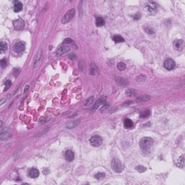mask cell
<instances>
[{
	"label": "cell",
	"mask_w": 185,
	"mask_h": 185,
	"mask_svg": "<svg viewBox=\"0 0 185 185\" xmlns=\"http://www.w3.org/2000/svg\"><path fill=\"white\" fill-rule=\"evenodd\" d=\"M152 145H153V140L148 137L142 138L141 140L140 141V147L143 152L146 154L151 152Z\"/></svg>",
	"instance_id": "1"
},
{
	"label": "cell",
	"mask_w": 185,
	"mask_h": 185,
	"mask_svg": "<svg viewBox=\"0 0 185 185\" xmlns=\"http://www.w3.org/2000/svg\"><path fill=\"white\" fill-rule=\"evenodd\" d=\"M111 168L114 171L117 173H120L124 169V165L120 160L117 158H114L111 161Z\"/></svg>",
	"instance_id": "2"
},
{
	"label": "cell",
	"mask_w": 185,
	"mask_h": 185,
	"mask_svg": "<svg viewBox=\"0 0 185 185\" xmlns=\"http://www.w3.org/2000/svg\"><path fill=\"white\" fill-rule=\"evenodd\" d=\"M145 7L150 14H155L157 12L158 8V4L155 1H147L145 4Z\"/></svg>",
	"instance_id": "3"
},
{
	"label": "cell",
	"mask_w": 185,
	"mask_h": 185,
	"mask_svg": "<svg viewBox=\"0 0 185 185\" xmlns=\"http://www.w3.org/2000/svg\"><path fill=\"white\" fill-rule=\"evenodd\" d=\"M75 15V9H71V10H68L65 15H64V17H62V23L65 24V23H67L69 21H71L72 20V18L74 17Z\"/></svg>",
	"instance_id": "4"
},
{
	"label": "cell",
	"mask_w": 185,
	"mask_h": 185,
	"mask_svg": "<svg viewBox=\"0 0 185 185\" xmlns=\"http://www.w3.org/2000/svg\"><path fill=\"white\" fill-rule=\"evenodd\" d=\"M13 49L14 51L16 52L17 54H21L25 49V44L22 41H17L14 45Z\"/></svg>",
	"instance_id": "5"
},
{
	"label": "cell",
	"mask_w": 185,
	"mask_h": 185,
	"mask_svg": "<svg viewBox=\"0 0 185 185\" xmlns=\"http://www.w3.org/2000/svg\"><path fill=\"white\" fill-rule=\"evenodd\" d=\"M89 141H90V145L94 146V147H99L102 144V139L98 135H94V136L91 137Z\"/></svg>",
	"instance_id": "6"
},
{
	"label": "cell",
	"mask_w": 185,
	"mask_h": 185,
	"mask_svg": "<svg viewBox=\"0 0 185 185\" xmlns=\"http://www.w3.org/2000/svg\"><path fill=\"white\" fill-rule=\"evenodd\" d=\"M163 66L164 67L168 69V70H171L173 69L175 66H176V64H175V62L172 59H170V58H168L166 59L164 62H163Z\"/></svg>",
	"instance_id": "7"
},
{
	"label": "cell",
	"mask_w": 185,
	"mask_h": 185,
	"mask_svg": "<svg viewBox=\"0 0 185 185\" xmlns=\"http://www.w3.org/2000/svg\"><path fill=\"white\" fill-rule=\"evenodd\" d=\"M70 50V47L68 46L67 45H63L62 46L59 47V49L56 51V56H61V55L64 54L67 52H68Z\"/></svg>",
	"instance_id": "8"
},
{
	"label": "cell",
	"mask_w": 185,
	"mask_h": 185,
	"mask_svg": "<svg viewBox=\"0 0 185 185\" xmlns=\"http://www.w3.org/2000/svg\"><path fill=\"white\" fill-rule=\"evenodd\" d=\"M41 56H42V50H40L38 54H36L35 57V62H34V65H33V68L36 69L38 67V66L41 64Z\"/></svg>",
	"instance_id": "9"
},
{
	"label": "cell",
	"mask_w": 185,
	"mask_h": 185,
	"mask_svg": "<svg viewBox=\"0 0 185 185\" xmlns=\"http://www.w3.org/2000/svg\"><path fill=\"white\" fill-rule=\"evenodd\" d=\"M13 25L16 30L20 31V30L23 29V28H24V21L21 18H20V19L16 20L13 22Z\"/></svg>",
	"instance_id": "10"
},
{
	"label": "cell",
	"mask_w": 185,
	"mask_h": 185,
	"mask_svg": "<svg viewBox=\"0 0 185 185\" xmlns=\"http://www.w3.org/2000/svg\"><path fill=\"white\" fill-rule=\"evenodd\" d=\"M39 171L37 169V168H31L28 170V175L29 177L32 178V179H35L37 178L38 176H39Z\"/></svg>",
	"instance_id": "11"
},
{
	"label": "cell",
	"mask_w": 185,
	"mask_h": 185,
	"mask_svg": "<svg viewBox=\"0 0 185 185\" xmlns=\"http://www.w3.org/2000/svg\"><path fill=\"white\" fill-rule=\"evenodd\" d=\"M174 47L178 51H182L184 47V41L182 39H178L174 41Z\"/></svg>",
	"instance_id": "12"
},
{
	"label": "cell",
	"mask_w": 185,
	"mask_h": 185,
	"mask_svg": "<svg viewBox=\"0 0 185 185\" xmlns=\"http://www.w3.org/2000/svg\"><path fill=\"white\" fill-rule=\"evenodd\" d=\"M106 97H103V98H99L98 101L95 103V104L93 105V110H96V109H98V107H100L101 106L104 105L105 103H106Z\"/></svg>",
	"instance_id": "13"
},
{
	"label": "cell",
	"mask_w": 185,
	"mask_h": 185,
	"mask_svg": "<svg viewBox=\"0 0 185 185\" xmlns=\"http://www.w3.org/2000/svg\"><path fill=\"white\" fill-rule=\"evenodd\" d=\"M65 159L67 161L70 162V161H72L74 160V158H75V154H74V152H72L71 150H67V151H66L65 154Z\"/></svg>",
	"instance_id": "14"
},
{
	"label": "cell",
	"mask_w": 185,
	"mask_h": 185,
	"mask_svg": "<svg viewBox=\"0 0 185 185\" xmlns=\"http://www.w3.org/2000/svg\"><path fill=\"white\" fill-rule=\"evenodd\" d=\"M13 10L15 12H19L22 10V4L19 1H14V7Z\"/></svg>",
	"instance_id": "15"
},
{
	"label": "cell",
	"mask_w": 185,
	"mask_h": 185,
	"mask_svg": "<svg viewBox=\"0 0 185 185\" xmlns=\"http://www.w3.org/2000/svg\"><path fill=\"white\" fill-rule=\"evenodd\" d=\"M90 72L93 75H96L99 72V69L95 64H91L90 65Z\"/></svg>",
	"instance_id": "16"
},
{
	"label": "cell",
	"mask_w": 185,
	"mask_h": 185,
	"mask_svg": "<svg viewBox=\"0 0 185 185\" xmlns=\"http://www.w3.org/2000/svg\"><path fill=\"white\" fill-rule=\"evenodd\" d=\"M151 99V97L148 95H142V96H139L138 98H137L136 101L137 103L139 102H146V101H148Z\"/></svg>",
	"instance_id": "17"
},
{
	"label": "cell",
	"mask_w": 185,
	"mask_h": 185,
	"mask_svg": "<svg viewBox=\"0 0 185 185\" xmlns=\"http://www.w3.org/2000/svg\"><path fill=\"white\" fill-rule=\"evenodd\" d=\"M176 165V166H178L179 168H184V166H185V156L184 155H182L177 160Z\"/></svg>",
	"instance_id": "18"
},
{
	"label": "cell",
	"mask_w": 185,
	"mask_h": 185,
	"mask_svg": "<svg viewBox=\"0 0 185 185\" xmlns=\"http://www.w3.org/2000/svg\"><path fill=\"white\" fill-rule=\"evenodd\" d=\"M113 41L115 43H123L124 42V38L119 35H115L113 37Z\"/></svg>",
	"instance_id": "19"
},
{
	"label": "cell",
	"mask_w": 185,
	"mask_h": 185,
	"mask_svg": "<svg viewBox=\"0 0 185 185\" xmlns=\"http://www.w3.org/2000/svg\"><path fill=\"white\" fill-rule=\"evenodd\" d=\"M124 125L125 128H132L134 125L133 121L130 119H126L124 121Z\"/></svg>",
	"instance_id": "20"
},
{
	"label": "cell",
	"mask_w": 185,
	"mask_h": 185,
	"mask_svg": "<svg viewBox=\"0 0 185 185\" xmlns=\"http://www.w3.org/2000/svg\"><path fill=\"white\" fill-rule=\"evenodd\" d=\"M151 111L150 110H148V109L145 110L140 113V118H142V119L148 118V117L151 116Z\"/></svg>",
	"instance_id": "21"
},
{
	"label": "cell",
	"mask_w": 185,
	"mask_h": 185,
	"mask_svg": "<svg viewBox=\"0 0 185 185\" xmlns=\"http://www.w3.org/2000/svg\"><path fill=\"white\" fill-rule=\"evenodd\" d=\"M136 94H137L136 90L133 89H128L125 91V95L129 97H134L136 96Z\"/></svg>",
	"instance_id": "22"
},
{
	"label": "cell",
	"mask_w": 185,
	"mask_h": 185,
	"mask_svg": "<svg viewBox=\"0 0 185 185\" xmlns=\"http://www.w3.org/2000/svg\"><path fill=\"white\" fill-rule=\"evenodd\" d=\"M96 25H97L98 27H101V26H103V25H104V24H105V20H103V17H96Z\"/></svg>",
	"instance_id": "23"
},
{
	"label": "cell",
	"mask_w": 185,
	"mask_h": 185,
	"mask_svg": "<svg viewBox=\"0 0 185 185\" xmlns=\"http://www.w3.org/2000/svg\"><path fill=\"white\" fill-rule=\"evenodd\" d=\"M0 49H1V53H4V51H6L7 49V43L4 42V41H1Z\"/></svg>",
	"instance_id": "24"
},
{
	"label": "cell",
	"mask_w": 185,
	"mask_h": 185,
	"mask_svg": "<svg viewBox=\"0 0 185 185\" xmlns=\"http://www.w3.org/2000/svg\"><path fill=\"white\" fill-rule=\"evenodd\" d=\"M117 83L118 84L121 85H124L127 84V81H126L124 79H123V78H119V77L117 78Z\"/></svg>",
	"instance_id": "25"
},
{
	"label": "cell",
	"mask_w": 185,
	"mask_h": 185,
	"mask_svg": "<svg viewBox=\"0 0 185 185\" xmlns=\"http://www.w3.org/2000/svg\"><path fill=\"white\" fill-rule=\"evenodd\" d=\"M117 68H118V69H119V71H123V70L125 69L126 65H125V64H124L123 62H119V63L117 64Z\"/></svg>",
	"instance_id": "26"
},
{
	"label": "cell",
	"mask_w": 185,
	"mask_h": 185,
	"mask_svg": "<svg viewBox=\"0 0 185 185\" xmlns=\"http://www.w3.org/2000/svg\"><path fill=\"white\" fill-rule=\"evenodd\" d=\"M136 170L140 173H143L146 171V168L143 166H136Z\"/></svg>",
	"instance_id": "27"
},
{
	"label": "cell",
	"mask_w": 185,
	"mask_h": 185,
	"mask_svg": "<svg viewBox=\"0 0 185 185\" xmlns=\"http://www.w3.org/2000/svg\"><path fill=\"white\" fill-rule=\"evenodd\" d=\"M105 174L104 173H102V172H99V173H97V174H96L95 176H94V177L96 178V179H103V178H104L105 177Z\"/></svg>",
	"instance_id": "28"
},
{
	"label": "cell",
	"mask_w": 185,
	"mask_h": 185,
	"mask_svg": "<svg viewBox=\"0 0 185 185\" xmlns=\"http://www.w3.org/2000/svg\"><path fill=\"white\" fill-rule=\"evenodd\" d=\"M11 85H12L11 80H7V81H6V83H5V88H4V91L8 90H9V88L11 87Z\"/></svg>",
	"instance_id": "29"
},
{
	"label": "cell",
	"mask_w": 185,
	"mask_h": 185,
	"mask_svg": "<svg viewBox=\"0 0 185 185\" xmlns=\"http://www.w3.org/2000/svg\"><path fill=\"white\" fill-rule=\"evenodd\" d=\"M144 30H145V31L148 33V34H150V35H151V34H153V33H154L153 29H152V28H151V27H145V28H144Z\"/></svg>",
	"instance_id": "30"
},
{
	"label": "cell",
	"mask_w": 185,
	"mask_h": 185,
	"mask_svg": "<svg viewBox=\"0 0 185 185\" xmlns=\"http://www.w3.org/2000/svg\"><path fill=\"white\" fill-rule=\"evenodd\" d=\"M7 135H8V133L7 132H2L0 135V139L1 140H5L7 137Z\"/></svg>",
	"instance_id": "31"
},
{
	"label": "cell",
	"mask_w": 185,
	"mask_h": 185,
	"mask_svg": "<svg viewBox=\"0 0 185 185\" xmlns=\"http://www.w3.org/2000/svg\"><path fill=\"white\" fill-rule=\"evenodd\" d=\"M136 79H137V80L138 82H139V81H140V82H143V81H145V80L146 79V77L144 75H139V76L137 77Z\"/></svg>",
	"instance_id": "32"
},
{
	"label": "cell",
	"mask_w": 185,
	"mask_h": 185,
	"mask_svg": "<svg viewBox=\"0 0 185 185\" xmlns=\"http://www.w3.org/2000/svg\"><path fill=\"white\" fill-rule=\"evenodd\" d=\"M0 65H1V67L2 68L5 67L7 66V61H6V59H1V62H0Z\"/></svg>",
	"instance_id": "33"
},
{
	"label": "cell",
	"mask_w": 185,
	"mask_h": 185,
	"mask_svg": "<svg viewBox=\"0 0 185 185\" xmlns=\"http://www.w3.org/2000/svg\"><path fill=\"white\" fill-rule=\"evenodd\" d=\"M140 17H141V15H140L139 12L136 13V15L133 16V19H134V20H140Z\"/></svg>",
	"instance_id": "34"
},
{
	"label": "cell",
	"mask_w": 185,
	"mask_h": 185,
	"mask_svg": "<svg viewBox=\"0 0 185 185\" xmlns=\"http://www.w3.org/2000/svg\"><path fill=\"white\" fill-rule=\"evenodd\" d=\"M73 41H72V39L71 38H66L65 40L64 41V44H72Z\"/></svg>",
	"instance_id": "35"
},
{
	"label": "cell",
	"mask_w": 185,
	"mask_h": 185,
	"mask_svg": "<svg viewBox=\"0 0 185 185\" xmlns=\"http://www.w3.org/2000/svg\"><path fill=\"white\" fill-rule=\"evenodd\" d=\"M93 97H90V98H88L87 101H86L85 105H90V104H91L92 102H93Z\"/></svg>",
	"instance_id": "36"
},
{
	"label": "cell",
	"mask_w": 185,
	"mask_h": 185,
	"mask_svg": "<svg viewBox=\"0 0 185 185\" xmlns=\"http://www.w3.org/2000/svg\"><path fill=\"white\" fill-rule=\"evenodd\" d=\"M29 87H30V86H29L28 85H25V87L24 90H23V92H24V93H27V91L29 90Z\"/></svg>",
	"instance_id": "37"
},
{
	"label": "cell",
	"mask_w": 185,
	"mask_h": 185,
	"mask_svg": "<svg viewBox=\"0 0 185 185\" xmlns=\"http://www.w3.org/2000/svg\"><path fill=\"white\" fill-rule=\"evenodd\" d=\"M130 103H132V101H129L127 103H124V105H130Z\"/></svg>",
	"instance_id": "38"
}]
</instances>
